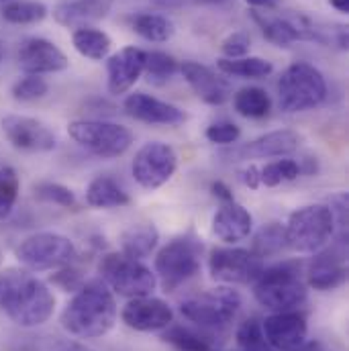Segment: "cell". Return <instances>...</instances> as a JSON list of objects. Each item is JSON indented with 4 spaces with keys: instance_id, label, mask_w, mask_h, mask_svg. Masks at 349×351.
I'll use <instances>...</instances> for the list:
<instances>
[{
    "instance_id": "44",
    "label": "cell",
    "mask_w": 349,
    "mask_h": 351,
    "mask_svg": "<svg viewBox=\"0 0 349 351\" xmlns=\"http://www.w3.org/2000/svg\"><path fill=\"white\" fill-rule=\"evenodd\" d=\"M239 178H241V182L245 184V186H250V188H260L262 184H260V168H256V166H250V168H245L243 172H239Z\"/></svg>"
},
{
    "instance_id": "7",
    "label": "cell",
    "mask_w": 349,
    "mask_h": 351,
    "mask_svg": "<svg viewBox=\"0 0 349 351\" xmlns=\"http://www.w3.org/2000/svg\"><path fill=\"white\" fill-rule=\"evenodd\" d=\"M2 308L19 327H39L53 315L56 296L47 284L27 274Z\"/></svg>"
},
{
    "instance_id": "15",
    "label": "cell",
    "mask_w": 349,
    "mask_h": 351,
    "mask_svg": "<svg viewBox=\"0 0 349 351\" xmlns=\"http://www.w3.org/2000/svg\"><path fill=\"white\" fill-rule=\"evenodd\" d=\"M348 235H339L333 247L315 256L309 265V286L315 290H335L348 280Z\"/></svg>"
},
{
    "instance_id": "18",
    "label": "cell",
    "mask_w": 349,
    "mask_h": 351,
    "mask_svg": "<svg viewBox=\"0 0 349 351\" xmlns=\"http://www.w3.org/2000/svg\"><path fill=\"white\" fill-rule=\"evenodd\" d=\"M262 331L267 343L278 351L298 350L306 341L309 325L300 313H274L262 321Z\"/></svg>"
},
{
    "instance_id": "38",
    "label": "cell",
    "mask_w": 349,
    "mask_h": 351,
    "mask_svg": "<svg viewBox=\"0 0 349 351\" xmlns=\"http://www.w3.org/2000/svg\"><path fill=\"white\" fill-rule=\"evenodd\" d=\"M35 196L43 202H51L58 206H66V208L76 206V194L68 186L58 182H39L35 186Z\"/></svg>"
},
{
    "instance_id": "45",
    "label": "cell",
    "mask_w": 349,
    "mask_h": 351,
    "mask_svg": "<svg viewBox=\"0 0 349 351\" xmlns=\"http://www.w3.org/2000/svg\"><path fill=\"white\" fill-rule=\"evenodd\" d=\"M210 190H213V194H215L219 200H223V202H233V192H231V188H229L225 182H213V184H210Z\"/></svg>"
},
{
    "instance_id": "41",
    "label": "cell",
    "mask_w": 349,
    "mask_h": 351,
    "mask_svg": "<svg viewBox=\"0 0 349 351\" xmlns=\"http://www.w3.org/2000/svg\"><path fill=\"white\" fill-rule=\"evenodd\" d=\"M252 47V37L245 31H235L231 35H227L221 43V49L225 53V58L235 60V58H245L250 53Z\"/></svg>"
},
{
    "instance_id": "20",
    "label": "cell",
    "mask_w": 349,
    "mask_h": 351,
    "mask_svg": "<svg viewBox=\"0 0 349 351\" xmlns=\"http://www.w3.org/2000/svg\"><path fill=\"white\" fill-rule=\"evenodd\" d=\"M145 51L129 45L117 51L106 62V76H108V92L110 94H125L135 86L145 70Z\"/></svg>"
},
{
    "instance_id": "46",
    "label": "cell",
    "mask_w": 349,
    "mask_h": 351,
    "mask_svg": "<svg viewBox=\"0 0 349 351\" xmlns=\"http://www.w3.org/2000/svg\"><path fill=\"white\" fill-rule=\"evenodd\" d=\"M250 6L254 8H265V10H272V8H278L282 0H245Z\"/></svg>"
},
{
    "instance_id": "25",
    "label": "cell",
    "mask_w": 349,
    "mask_h": 351,
    "mask_svg": "<svg viewBox=\"0 0 349 351\" xmlns=\"http://www.w3.org/2000/svg\"><path fill=\"white\" fill-rule=\"evenodd\" d=\"M86 202L92 208H121L131 202V196L115 178L96 176L88 184Z\"/></svg>"
},
{
    "instance_id": "26",
    "label": "cell",
    "mask_w": 349,
    "mask_h": 351,
    "mask_svg": "<svg viewBox=\"0 0 349 351\" xmlns=\"http://www.w3.org/2000/svg\"><path fill=\"white\" fill-rule=\"evenodd\" d=\"M158 241H160V231L156 229V225L141 223V225L129 227L121 235V250H123V256L131 260H143L152 256Z\"/></svg>"
},
{
    "instance_id": "43",
    "label": "cell",
    "mask_w": 349,
    "mask_h": 351,
    "mask_svg": "<svg viewBox=\"0 0 349 351\" xmlns=\"http://www.w3.org/2000/svg\"><path fill=\"white\" fill-rule=\"evenodd\" d=\"M51 282H56L58 286H62L66 292H70V290H80L82 288V278H80V274L76 271V269H62L60 274H56L53 278H51Z\"/></svg>"
},
{
    "instance_id": "11",
    "label": "cell",
    "mask_w": 349,
    "mask_h": 351,
    "mask_svg": "<svg viewBox=\"0 0 349 351\" xmlns=\"http://www.w3.org/2000/svg\"><path fill=\"white\" fill-rule=\"evenodd\" d=\"M252 16L260 25L263 37L278 47H290L296 41H317L323 45L329 43V39L323 35V31L304 14L274 16L269 12L252 10Z\"/></svg>"
},
{
    "instance_id": "51",
    "label": "cell",
    "mask_w": 349,
    "mask_h": 351,
    "mask_svg": "<svg viewBox=\"0 0 349 351\" xmlns=\"http://www.w3.org/2000/svg\"><path fill=\"white\" fill-rule=\"evenodd\" d=\"M8 2H12V0H0V4H8Z\"/></svg>"
},
{
    "instance_id": "17",
    "label": "cell",
    "mask_w": 349,
    "mask_h": 351,
    "mask_svg": "<svg viewBox=\"0 0 349 351\" xmlns=\"http://www.w3.org/2000/svg\"><path fill=\"white\" fill-rule=\"evenodd\" d=\"M121 319L127 327L147 333V331H160L170 327L174 323V311L170 308L168 302H164L162 298H154L149 294V296L131 298L125 304Z\"/></svg>"
},
{
    "instance_id": "24",
    "label": "cell",
    "mask_w": 349,
    "mask_h": 351,
    "mask_svg": "<svg viewBox=\"0 0 349 351\" xmlns=\"http://www.w3.org/2000/svg\"><path fill=\"white\" fill-rule=\"evenodd\" d=\"M108 12V0H66L53 8V19L66 29H84L102 21Z\"/></svg>"
},
{
    "instance_id": "2",
    "label": "cell",
    "mask_w": 349,
    "mask_h": 351,
    "mask_svg": "<svg viewBox=\"0 0 349 351\" xmlns=\"http://www.w3.org/2000/svg\"><path fill=\"white\" fill-rule=\"evenodd\" d=\"M298 263L282 262L272 267H263L260 278L254 282L256 300L274 311L288 313L306 300V284L298 278Z\"/></svg>"
},
{
    "instance_id": "22",
    "label": "cell",
    "mask_w": 349,
    "mask_h": 351,
    "mask_svg": "<svg viewBox=\"0 0 349 351\" xmlns=\"http://www.w3.org/2000/svg\"><path fill=\"white\" fill-rule=\"evenodd\" d=\"M300 145V135L290 129H280L265 133L262 137L245 143L239 149V158L243 160H267V158H286L294 154Z\"/></svg>"
},
{
    "instance_id": "50",
    "label": "cell",
    "mask_w": 349,
    "mask_h": 351,
    "mask_svg": "<svg viewBox=\"0 0 349 351\" xmlns=\"http://www.w3.org/2000/svg\"><path fill=\"white\" fill-rule=\"evenodd\" d=\"M198 2H202V4H223L227 0H198Z\"/></svg>"
},
{
    "instance_id": "32",
    "label": "cell",
    "mask_w": 349,
    "mask_h": 351,
    "mask_svg": "<svg viewBox=\"0 0 349 351\" xmlns=\"http://www.w3.org/2000/svg\"><path fill=\"white\" fill-rule=\"evenodd\" d=\"M300 176V164L294 160H276L260 168V184L274 188L284 182H292Z\"/></svg>"
},
{
    "instance_id": "5",
    "label": "cell",
    "mask_w": 349,
    "mask_h": 351,
    "mask_svg": "<svg viewBox=\"0 0 349 351\" xmlns=\"http://www.w3.org/2000/svg\"><path fill=\"white\" fill-rule=\"evenodd\" d=\"M241 296L237 290L221 286L192 296L180 304V313L186 321L200 329H223L239 313Z\"/></svg>"
},
{
    "instance_id": "53",
    "label": "cell",
    "mask_w": 349,
    "mask_h": 351,
    "mask_svg": "<svg viewBox=\"0 0 349 351\" xmlns=\"http://www.w3.org/2000/svg\"><path fill=\"white\" fill-rule=\"evenodd\" d=\"M0 262H2V252H0Z\"/></svg>"
},
{
    "instance_id": "16",
    "label": "cell",
    "mask_w": 349,
    "mask_h": 351,
    "mask_svg": "<svg viewBox=\"0 0 349 351\" xmlns=\"http://www.w3.org/2000/svg\"><path fill=\"white\" fill-rule=\"evenodd\" d=\"M16 60H19V68L25 74H33V76L64 72L70 64L66 53L56 43L43 37L25 39L19 47Z\"/></svg>"
},
{
    "instance_id": "1",
    "label": "cell",
    "mask_w": 349,
    "mask_h": 351,
    "mask_svg": "<svg viewBox=\"0 0 349 351\" xmlns=\"http://www.w3.org/2000/svg\"><path fill=\"white\" fill-rule=\"evenodd\" d=\"M117 302L102 282H88L68 302L62 313V327L80 339L106 335L117 323Z\"/></svg>"
},
{
    "instance_id": "4",
    "label": "cell",
    "mask_w": 349,
    "mask_h": 351,
    "mask_svg": "<svg viewBox=\"0 0 349 351\" xmlns=\"http://www.w3.org/2000/svg\"><path fill=\"white\" fill-rule=\"evenodd\" d=\"M327 96V82L323 74L306 64H290L278 80V102L284 112H302L319 106Z\"/></svg>"
},
{
    "instance_id": "29",
    "label": "cell",
    "mask_w": 349,
    "mask_h": 351,
    "mask_svg": "<svg viewBox=\"0 0 349 351\" xmlns=\"http://www.w3.org/2000/svg\"><path fill=\"white\" fill-rule=\"evenodd\" d=\"M72 41H74V47L80 56H84L88 60H94V62L104 60L110 51V45H112L110 37L104 31L94 29V27L76 29L72 35Z\"/></svg>"
},
{
    "instance_id": "39",
    "label": "cell",
    "mask_w": 349,
    "mask_h": 351,
    "mask_svg": "<svg viewBox=\"0 0 349 351\" xmlns=\"http://www.w3.org/2000/svg\"><path fill=\"white\" fill-rule=\"evenodd\" d=\"M49 92V84L41 76L25 74L21 80L12 84V98L19 102H33L43 98Z\"/></svg>"
},
{
    "instance_id": "49",
    "label": "cell",
    "mask_w": 349,
    "mask_h": 351,
    "mask_svg": "<svg viewBox=\"0 0 349 351\" xmlns=\"http://www.w3.org/2000/svg\"><path fill=\"white\" fill-rule=\"evenodd\" d=\"M294 351H323V350H321V346H319V343H306V341H304L298 350H294Z\"/></svg>"
},
{
    "instance_id": "21",
    "label": "cell",
    "mask_w": 349,
    "mask_h": 351,
    "mask_svg": "<svg viewBox=\"0 0 349 351\" xmlns=\"http://www.w3.org/2000/svg\"><path fill=\"white\" fill-rule=\"evenodd\" d=\"M180 72L202 102H206L210 106H221L229 100V96H231L229 82L223 76H219L217 72H213L210 68H206L198 62H184L180 66Z\"/></svg>"
},
{
    "instance_id": "19",
    "label": "cell",
    "mask_w": 349,
    "mask_h": 351,
    "mask_svg": "<svg viewBox=\"0 0 349 351\" xmlns=\"http://www.w3.org/2000/svg\"><path fill=\"white\" fill-rule=\"evenodd\" d=\"M123 106H125L129 117H133L135 121L147 123V125L174 127V125H182L186 121L184 110H180L174 104L164 102V100H160V98H156L152 94H145V92L129 94L125 98Z\"/></svg>"
},
{
    "instance_id": "3",
    "label": "cell",
    "mask_w": 349,
    "mask_h": 351,
    "mask_svg": "<svg viewBox=\"0 0 349 351\" xmlns=\"http://www.w3.org/2000/svg\"><path fill=\"white\" fill-rule=\"evenodd\" d=\"M335 235V217L329 204H309L294 210L284 227L286 247L296 254H317Z\"/></svg>"
},
{
    "instance_id": "8",
    "label": "cell",
    "mask_w": 349,
    "mask_h": 351,
    "mask_svg": "<svg viewBox=\"0 0 349 351\" xmlns=\"http://www.w3.org/2000/svg\"><path fill=\"white\" fill-rule=\"evenodd\" d=\"M68 133L80 147L104 160L123 156L133 143V133L127 127L108 121H72Z\"/></svg>"
},
{
    "instance_id": "14",
    "label": "cell",
    "mask_w": 349,
    "mask_h": 351,
    "mask_svg": "<svg viewBox=\"0 0 349 351\" xmlns=\"http://www.w3.org/2000/svg\"><path fill=\"white\" fill-rule=\"evenodd\" d=\"M2 131L8 143L21 152L45 154L58 147V137L53 135V131L33 117L6 114L2 119Z\"/></svg>"
},
{
    "instance_id": "10",
    "label": "cell",
    "mask_w": 349,
    "mask_h": 351,
    "mask_svg": "<svg viewBox=\"0 0 349 351\" xmlns=\"http://www.w3.org/2000/svg\"><path fill=\"white\" fill-rule=\"evenodd\" d=\"M74 243L60 233H35L16 247V260L31 271L66 267L74 262Z\"/></svg>"
},
{
    "instance_id": "48",
    "label": "cell",
    "mask_w": 349,
    "mask_h": 351,
    "mask_svg": "<svg viewBox=\"0 0 349 351\" xmlns=\"http://www.w3.org/2000/svg\"><path fill=\"white\" fill-rule=\"evenodd\" d=\"M60 351H92V350H88V348L80 346V343H64V346L60 348Z\"/></svg>"
},
{
    "instance_id": "33",
    "label": "cell",
    "mask_w": 349,
    "mask_h": 351,
    "mask_svg": "<svg viewBox=\"0 0 349 351\" xmlns=\"http://www.w3.org/2000/svg\"><path fill=\"white\" fill-rule=\"evenodd\" d=\"M180 70V64L176 62V58L164 53V51H152L145 56V74L149 78V82L156 84H164L168 82L176 72Z\"/></svg>"
},
{
    "instance_id": "27",
    "label": "cell",
    "mask_w": 349,
    "mask_h": 351,
    "mask_svg": "<svg viewBox=\"0 0 349 351\" xmlns=\"http://www.w3.org/2000/svg\"><path fill=\"white\" fill-rule=\"evenodd\" d=\"M217 68L225 74V76H235V78H245V80H258L265 78L274 72L272 62L263 60V58H221L217 62Z\"/></svg>"
},
{
    "instance_id": "23",
    "label": "cell",
    "mask_w": 349,
    "mask_h": 351,
    "mask_svg": "<svg viewBox=\"0 0 349 351\" xmlns=\"http://www.w3.org/2000/svg\"><path fill=\"white\" fill-rule=\"evenodd\" d=\"M252 227H254V219L250 210L237 204L235 200L225 202L213 217V233L225 243L243 241L245 237H250Z\"/></svg>"
},
{
    "instance_id": "47",
    "label": "cell",
    "mask_w": 349,
    "mask_h": 351,
    "mask_svg": "<svg viewBox=\"0 0 349 351\" xmlns=\"http://www.w3.org/2000/svg\"><path fill=\"white\" fill-rule=\"evenodd\" d=\"M331 2V6L335 8V10H339V12H344V14H348L349 12V0H329Z\"/></svg>"
},
{
    "instance_id": "13",
    "label": "cell",
    "mask_w": 349,
    "mask_h": 351,
    "mask_svg": "<svg viewBox=\"0 0 349 351\" xmlns=\"http://www.w3.org/2000/svg\"><path fill=\"white\" fill-rule=\"evenodd\" d=\"M208 269L221 284H254L263 271V260L252 250L219 247L208 258Z\"/></svg>"
},
{
    "instance_id": "37",
    "label": "cell",
    "mask_w": 349,
    "mask_h": 351,
    "mask_svg": "<svg viewBox=\"0 0 349 351\" xmlns=\"http://www.w3.org/2000/svg\"><path fill=\"white\" fill-rule=\"evenodd\" d=\"M282 247H286V239H284V227L278 223H269L265 225L262 231L256 235L254 241V254H258L260 258L265 256H274L278 252H282Z\"/></svg>"
},
{
    "instance_id": "35",
    "label": "cell",
    "mask_w": 349,
    "mask_h": 351,
    "mask_svg": "<svg viewBox=\"0 0 349 351\" xmlns=\"http://www.w3.org/2000/svg\"><path fill=\"white\" fill-rule=\"evenodd\" d=\"M19 190H21V180L14 168L2 166L0 168V221H4L12 213L19 198Z\"/></svg>"
},
{
    "instance_id": "6",
    "label": "cell",
    "mask_w": 349,
    "mask_h": 351,
    "mask_svg": "<svg viewBox=\"0 0 349 351\" xmlns=\"http://www.w3.org/2000/svg\"><path fill=\"white\" fill-rule=\"evenodd\" d=\"M202 243L194 237H176L156 258V274L166 292H174L200 271Z\"/></svg>"
},
{
    "instance_id": "40",
    "label": "cell",
    "mask_w": 349,
    "mask_h": 351,
    "mask_svg": "<svg viewBox=\"0 0 349 351\" xmlns=\"http://www.w3.org/2000/svg\"><path fill=\"white\" fill-rule=\"evenodd\" d=\"M239 137H241V129H239L235 123H229V121L213 123V125L206 129V139H208L210 143H217V145H231V143H235Z\"/></svg>"
},
{
    "instance_id": "31",
    "label": "cell",
    "mask_w": 349,
    "mask_h": 351,
    "mask_svg": "<svg viewBox=\"0 0 349 351\" xmlns=\"http://www.w3.org/2000/svg\"><path fill=\"white\" fill-rule=\"evenodd\" d=\"M2 19L12 25H35L41 23L49 8L43 2L37 0H12L8 4H2Z\"/></svg>"
},
{
    "instance_id": "42",
    "label": "cell",
    "mask_w": 349,
    "mask_h": 351,
    "mask_svg": "<svg viewBox=\"0 0 349 351\" xmlns=\"http://www.w3.org/2000/svg\"><path fill=\"white\" fill-rule=\"evenodd\" d=\"M25 276L27 271L23 269H6L0 274V308L8 302V298L12 296L16 286L25 280Z\"/></svg>"
},
{
    "instance_id": "34",
    "label": "cell",
    "mask_w": 349,
    "mask_h": 351,
    "mask_svg": "<svg viewBox=\"0 0 349 351\" xmlns=\"http://www.w3.org/2000/svg\"><path fill=\"white\" fill-rule=\"evenodd\" d=\"M168 331L162 335L164 341L172 343L178 351H208L213 350V346L208 343V339H204L200 333L188 329V327H166Z\"/></svg>"
},
{
    "instance_id": "12",
    "label": "cell",
    "mask_w": 349,
    "mask_h": 351,
    "mask_svg": "<svg viewBox=\"0 0 349 351\" xmlns=\"http://www.w3.org/2000/svg\"><path fill=\"white\" fill-rule=\"evenodd\" d=\"M176 168H178V156L174 147L162 141H149L135 154L131 172L141 188L158 190L172 180Z\"/></svg>"
},
{
    "instance_id": "52",
    "label": "cell",
    "mask_w": 349,
    "mask_h": 351,
    "mask_svg": "<svg viewBox=\"0 0 349 351\" xmlns=\"http://www.w3.org/2000/svg\"><path fill=\"white\" fill-rule=\"evenodd\" d=\"M0 60H2V47H0Z\"/></svg>"
},
{
    "instance_id": "36",
    "label": "cell",
    "mask_w": 349,
    "mask_h": 351,
    "mask_svg": "<svg viewBox=\"0 0 349 351\" xmlns=\"http://www.w3.org/2000/svg\"><path fill=\"white\" fill-rule=\"evenodd\" d=\"M237 343L241 351H276L265 339L262 331V321L248 319L237 329Z\"/></svg>"
},
{
    "instance_id": "54",
    "label": "cell",
    "mask_w": 349,
    "mask_h": 351,
    "mask_svg": "<svg viewBox=\"0 0 349 351\" xmlns=\"http://www.w3.org/2000/svg\"><path fill=\"white\" fill-rule=\"evenodd\" d=\"M208 351H215V348H213V350H208Z\"/></svg>"
},
{
    "instance_id": "28",
    "label": "cell",
    "mask_w": 349,
    "mask_h": 351,
    "mask_svg": "<svg viewBox=\"0 0 349 351\" xmlns=\"http://www.w3.org/2000/svg\"><path fill=\"white\" fill-rule=\"evenodd\" d=\"M133 31L152 43H166L174 37L176 25L164 14L143 12L133 19Z\"/></svg>"
},
{
    "instance_id": "30",
    "label": "cell",
    "mask_w": 349,
    "mask_h": 351,
    "mask_svg": "<svg viewBox=\"0 0 349 351\" xmlns=\"http://www.w3.org/2000/svg\"><path fill=\"white\" fill-rule=\"evenodd\" d=\"M233 106L245 119H262L272 110V98L262 88L248 86L235 94Z\"/></svg>"
},
{
    "instance_id": "9",
    "label": "cell",
    "mask_w": 349,
    "mask_h": 351,
    "mask_svg": "<svg viewBox=\"0 0 349 351\" xmlns=\"http://www.w3.org/2000/svg\"><path fill=\"white\" fill-rule=\"evenodd\" d=\"M100 274L106 286H110L119 296L127 298L149 296L158 286V278L147 265L123 254L104 256L100 262Z\"/></svg>"
}]
</instances>
